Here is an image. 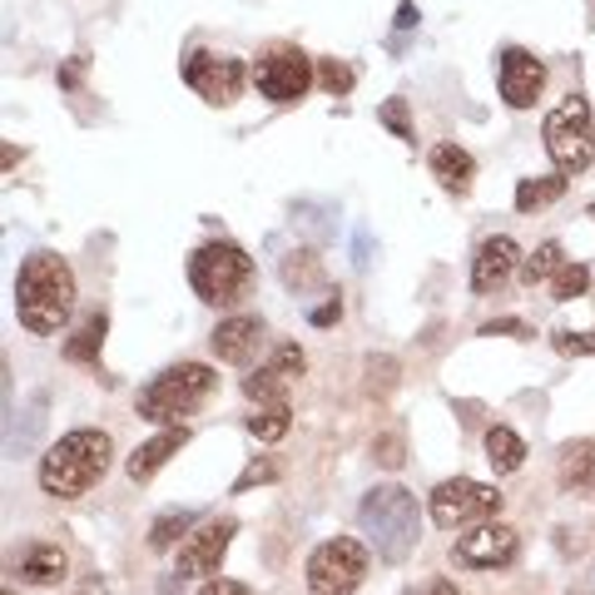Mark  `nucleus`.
Wrapping results in <instances>:
<instances>
[{
  "mask_svg": "<svg viewBox=\"0 0 595 595\" xmlns=\"http://www.w3.org/2000/svg\"><path fill=\"white\" fill-rule=\"evenodd\" d=\"M243 392H249L253 402H283L288 378H283V372H273V368H259V372H249V378H243Z\"/></svg>",
  "mask_w": 595,
  "mask_h": 595,
  "instance_id": "cd10ccee",
  "label": "nucleus"
},
{
  "mask_svg": "<svg viewBox=\"0 0 595 595\" xmlns=\"http://www.w3.org/2000/svg\"><path fill=\"white\" fill-rule=\"evenodd\" d=\"M497 333H516V337H531L526 323H516V318H507V323H487L481 328V337H497Z\"/></svg>",
  "mask_w": 595,
  "mask_h": 595,
  "instance_id": "4c0bfd02",
  "label": "nucleus"
},
{
  "mask_svg": "<svg viewBox=\"0 0 595 595\" xmlns=\"http://www.w3.org/2000/svg\"><path fill=\"white\" fill-rule=\"evenodd\" d=\"M591 218H595V204H591Z\"/></svg>",
  "mask_w": 595,
  "mask_h": 595,
  "instance_id": "ea45409f",
  "label": "nucleus"
},
{
  "mask_svg": "<svg viewBox=\"0 0 595 595\" xmlns=\"http://www.w3.org/2000/svg\"><path fill=\"white\" fill-rule=\"evenodd\" d=\"M70 308H75V273L55 253H31L15 273V318L25 333L50 337L66 328Z\"/></svg>",
  "mask_w": 595,
  "mask_h": 595,
  "instance_id": "f257e3e1",
  "label": "nucleus"
},
{
  "mask_svg": "<svg viewBox=\"0 0 595 595\" xmlns=\"http://www.w3.org/2000/svg\"><path fill=\"white\" fill-rule=\"evenodd\" d=\"M516 269H521V249H516V238L497 234V238H487V243L476 249V263H472V288H476V293H491V288H501V283H507Z\"/></svg>",
  "mask_w": 595,
  "mask_h": 595,
  "instance_id": "2eb2a0df",
  "label": "nucleus"
},
{
  "mask_svg": "<svg viewBox=\"0 0 595 595\" xmlns=\"http://www.w3.org/2000/svg\"><path fill=\"white\" fill-rule=\"evenodd\" d=\"M501 511V491L487 487V481H472V476H452L432 491V521L447 531L456 526H481Z\"/></svg>",
  "mask_w": 595,
  "mask_h": 595,
  "instance_id": "6e6552de",
  "label": "nucleus"
},
{
  "mask_svg": "<svg viewBox=\"0 0 595 595\" xmlns=\"http://www.w3.org/2000/svg\"><path fill=\"white\" fill-rule=\"evenodd\" d=\"M566 194V174H546V179H521L516 185V209L521 214H536V209L556 204Z\"/></svg>",
  "mask_w": 595,
  "mask_h": 595,
  "instance_id": "4be33fe9",
  "label": "nucleus"
},
{
  "mask_svg": "<svg viewBox=\"0 0 595 595\" xmlns=\"http://www.w3.org/2000/svg\"><path fill=\"white\" fill-rule=\"evenodd\" d=\"M556 481H561L571 497H595V442L591 437L561 447V456H556Z\"/></svg>",
  "mask_w": 595,
  "mask_h": 595,
  "instance_id": "dca6fc26",
  "label": "nucleus"
},
{
  "mask_svg": "<svg viewBox=\"0 0 595 595\" xmlns=\"http://www.w3.org/2000/svg\"><path fill=\"white\" fill-rule=\"evenodd\" d=\"M189 283H194V293L204 298V304L228 308L249 293L253 259L238 249V243H228V238H214V243L194 249V259H189Z\"/></svg>",
  "mask_w": 595,
  "mask_h": 595,
  "instance_id": "20e7f679",
  "label": "nucleus"
},
{
  "mask_svg": "<svg viewBox=\"0 0 595 595\" xmlns=\"http://www.w3.org/2000/svg\"><path fill=\"white\" fill-rule=\"evenodd\" d=\"M497 85H501V99H507L511 109H531L536 99H542V90H546V66L531 50L511 45V50H501Z\"/></svg>",
  "mask_w": 595,
  "mask_h": 595,
  "instance_id": "f8f14e48",
  "label": "nucleus"
},
{
  "mask_svg": "<svg viewBox=\"0 0 595 595\" xmlns=\"http://www.w3.org/2000/svg\"><path fill=\"white\" fill-rule=\"evenodd\" d=\"M263 481H278V462H269V456H263V462H249V466H243V476L234 481V497H243L249 487H263Z\"/></svg>",
  "mask_w": 595,
  "mask_h": 595,
  "instance_id": "c756f323",
  "label": "nucleus"
},
{
  "mask_svg": "<svg viewBox=\"0 0 595 595\" xmlns=\"http://www.w3.org/2000/svg\"><path fill=\"white\" fill-rule=\"evenodd\" d=\"M66 575H70V561L60 546H31L21 556V581H31V585H60Z\"/></svg>",
  "mask_w": 595,
  "mask_h": 595,
  "instance_id": "6ab92c4d",
  "label": "nucleus"
},
{
  "mask_svg": "<svg viewBox=\"0 0 595 595\" xmlns=\"http://www.w3.org/2000/svg\"><path fill=\"white\" fill-rule=\"evenodd\" d=\"M105 333H109V318L90 313L85 323H80V333L66 343V362H95L99 347H105Z\"/></svg>",
  "mask_w": 595,
  "mask_h": 595,
  "instance_id": "412c9836",
  "label": "nucleus"
},
{
  "mask_svg": "<svg viewBox=\"0 0 595 595\" xmlns=\"http://www.w3.org/2000/svg\"><path fill=\"white\" fill-rule=\"evenodd\" d=\"M392 372H397V362H392V357H368V388L372 392H388L392 388Z\"/></svg>",
  "mask_w": 595,
  "mask_h": 595,
  "instance_id": "473e14b6",
  "label": "nucleus"
},
{
  "mask_svg": "<svg viewBox=\"0 0 595 595\" xmlns=\"http://www.w3.org/2000/svg\"><path fill=\"white\" fill-rule=\"evenodd\" d=\"M214 368L209 362H179V368H164L150 388L140 392V417L144 423H179L199 402L214 392Z\"/></svg>",
  "mask_w": 595,
  "mask_h": 595,
  "instance_id": "39448f33",
  "label": "nucleus"
},
{
  "mask_svg": "<svg viewBox=\"0 0 595 595\" xmlns=\"http://www.w3.org/2000/svg\"><path fill=\"white\" fill-rule=\"evenodd\" d=\"M318 70L313 60H308L304 50H293V45H278V50H269L253 66V85H259L263 99H273V105H298V99L313 90Z\"/></svg>",
  "mask_w": 595,
  "mask_h": 595,
  "instance_id": "1a4fd4ad",
  "label": "nucleus"
},
{
  "mask_svg": "<svg viewBox=\"0 0 595 595\" xmlns=\"http://www.w3.org/2000/svg\"><path fill=\"white\" fill-rule=\"evenodd\" d=\"M308 591L313 595H353L357 585L368 581V546L353 536H333L323 542L304 566Z\"/></svg>",
  "mask_w": 595,
  "mask_h": 595,
  "instance_id": "0eeeda50",
  "label": "nucleus"
},
{
  "mask_svg": "<svg viewBox=\"0 0 595 595\" xmlns=\"http://www.w3.org/2000/svg\"><path fill=\"white\" fill-rule=\"evenodd\" d=\"M288 427H293L288 402H269V407H259V417H249V432L259 442H278V437H288Z\"/></svg>",
  "mask_w": 595,
  "mask_h": 595,
  "instance_id": "b1692460",
  "label": "nucleus"
},
{
  "mask_svg": "<svg viewBox=\"0 0 595 595\" xmlns=\"http://www.w3.org/2000/svg\"><path fill=\"white\" fill-rule=\"evenodd\" d=\"M209 347H214L218 362H234V368H243V362H253V353L263 347V323L253 313L224 318V323L214 328V337H209Z\"/></svg>",
  "mask_w": 595,
  "mask_h": 595,
  "instance_id": "4468645a",
  "label": "nucleus"
},
{
  "mask_svg": "<svg viewBox=\"0 0 595 595\" xmlns=\"http://www.w3.org/2000/svg\"><path fill=\"white\" fill-rule=\"evenodd\" d=\"M585 288H591V269H581V263H566V269L551 278V298H556V304H575Z\"/></svg>",
  "mask_w": 595,
  "mask_h": 595,
  "instance_id": "bb28decb",
  "label": "nucleus"
},
{
  "mask_svg": "<svg viewBox=\"0 0 595 595\" xmlns=\"http://www.w3.org/2000/svg\"><path fill=\"white\" fill-rule=\"evenodd\" d=\"M185 80L194 95H204L209 105H234L238 95H243V60H234V55H214V50H194L185 60Z\"/></svg>",
  "mask_w": 595,
  "mask_h": 595,
  "instance_id": "9b49d317",
  "label": "nucleus"
},
{
  "mask_svg": "<svg viewBox=\"0 0 595 595\" xmlns=\"http://www.w3.org/2000/svg\"><path fill=\"white\" fill-rule=\"evenodd\" d=\"M542 140H546V154H551L556 174H566V179H571V174H581L585 164H591V154H595L591 99H585V95H566L561 105L546 115Z\"/></svg>",
  "mask_w": 595,
  "mask_h": 595,
  "instance_id": "423d86ee",
  "label": "nucleus"
},
{
  "mask_svg": "<svg viewBox=\"0 0 595 595\" xmlns=\"http://www.w3.org/2000/svg\"><path fill=\"white\" fill-rule=\"evenodd\" d=\"M551 343H556V353L561 357H591L595 353V333H571V328H561Z\"/></svg>",
  "mask_w": 595,
  "mask_h": 595,
  "instance_id": "7c9ffc66",
  "label": "nucleus"
},
{
  "mask_svg": "<svg viewBox=\"0 0 595 595\" xmlns=\"http://www.w3.org/2000/svg\"><path fill=\"white\" fill-rule=\"evenodd\" d=\"M283 283H288V288H318V283H323V263L308 249L288 253V259H283Z\"/></svg>",
  "mask_w": 595,
  "mask_h": 595,
  "instance_id": "a878e982",
  "label": "nucleus"
},
{
  "mask_svg": "<svg viewBox=\"0 0 595 595\" xmlns=\"http://www.w3.org/2000/svg\"><path fill=\"white\" fill-rule=\"evenodd\" d=\"M109 456H115V442L99 427H80V432H66L50 452L40 456V491L45 497H85L99 476L109 472Z\"/></svg>",
  "mask_w": 595,
  "mask_h": 595,
  "instance_id": "f03ea898",
  "label": "nucleus"
},
{
  "mask_svg": "<svg viewBox=\"0 0 595 595\" xmlns=\"http://www.w3.org/2000/svg\"><path fill=\"white\" fill-rule=\"evenodd\" d=\"M412 25H417V11H412V5H402V11H397V31H412Z\"/></svg>",
  "mask_w": 595,
  "mask_h": 595,
  "instance_id": "58836bf2",
  "label": "nucleus"
},
{
  "mask_svg": "<svg viewBox=\"0 0 595 595\" xmlns=\"http://www.w3.org/2000/svg\"><path fill=\"white\" fill-rule=\"evenodd\" d=\"M357 521L382 561H407L417 546V497L407 487H372L357 507Z\"/></svg>",
  "mask_w": 595,
  "mask_h": 595,
  "instance_id": "7ed1b4c3",
  "label": "nucleus"
},
{
  "mask_svg": "<svg viewBox=\"0 0 595 595\" xmlns=\"http://www.w3.org/2000/svg\"><path fill=\"white\" fill-rule=\"evenodd\" d=\"M337 318H343V304H337V298H328V304H318L313 313H308V323H313V328H328V323H337Z\"/></svg>",
  "mask_w": 595,
  "mask_h": 595,
  "instance_id": "f704fd0d",
  "label": "nucleus"
},
{
  "mask_svg": "<svg viewBox=\"0 0 595 595\" xmlns=\"http://www.w3.org/2000/svg\"><path fill=\"white\" fill-rule=\"evenodd\" d=\"M189 526H194V511H164V516L150 526V551H169Z\"/></svg>",
  "mask_w": 595,
  "mask_h": 595,
  "instance_id": "393cba45",
  "label": "nucleus"
},
{
  "mask_svg": "<svg viewBox=\"0 0 595 595\" xmlns=\"http://www.w3.org/2000/svg\"><path fill=\"white\" fill-rule=\"evenodd\" d=\"M5 595H11V591H5Z\"/></svg>",
  "mask_w": 595,
  "mask_h": 595,
  "instance_id": "a19ab883",
  "label": "nucleus"
},
{
  "mask_svg": "<svg viewBox=\"0 0 595 595\" xmlns=\"http://www.w3.org/2000/svg\"><path fill=\"white\" fill-rule=\"evenodd\" d=\"M372 456H378L382 466H402V432H388L372 442Z\"/></svg>",
  "mask_w": 595,
  "mask_h": 595,
  "instance_id": "72a5a7b5",
  "label": "nucleus"
},
{
  "mask_svg": "<svg viewBox=\"0 0 595 595\" xmlns=\"http://www.w3.org/2000/svg\"><path fill=\"white\" fill-rule=\"evenodd\" d=\"M487 462L491 472H521V462H526V442H521L511 427H487Z\"/></svg>",
  "mask_w": 595,
  "mask_h": 595,
  "instance_id": "aec40b11",
  "label": "nucleus"
},
{
  "mask_svg": "<svg viewBox=\"0 0 595 595\" xmlns=\"http://www.w3.org/2000/svg\"><path fill=\"white\" fill-rule=\"evenodd\" d=\"M407 595H456V581H447V575H432V581L423 585H412Z\"/></svg>",
  "mask_w": 595,
  "mask_h": 595,
  "instance_id": "c9c22d12",
  "label": "nucleus"
},
{
  "mask_svg": "<svg viewBox=\"0 0 595 595\" xmlns=\"http://www.w3.org/2000/svg\"><path fill=\"white\" fill-rule=\"evenodd\" d=\"M189 442V427H164L159 437H150L144 447H134V456L124 462V472H130V481H150L154 472H159L169 456H179V447Z\"/></svg>",
  "mask_w": 595,
  "mask_h": 595,
  "instance_id": "f3484780",
  "label": "nucleus"
},
{
  "mask_svg": "<svg viewBox=\"0 0 595 595\" xmlns=\"http://www.w3.org/2000/svg\"><path fill=\"white\" fill-rule=\"evenodd\" d=\"M382 124H388V130L397 134V140H412V124H407V105H402V99H388V105H382Z\"/></svg>",
  "mask_w": 595,
  "mask_h": 595,
  "instance_id": "2f4dec72",
  "label": "nucleus"
},
{
  "mask_svg": "<svg viewBox=\"0 0 595 595\" xmlns=\"http://www.w3.org/2000/svg\"><path fill=\"white\" fill-rule=\"evenodd\" d=\"M432 179L447 189V194H466L476 179V164L462 144H437L432 150Z\"/></svg>",
  "mask_w": 595,
  "mask_h": 595,
  "instance_id": "a211bd4d",
  "label": "nucleus"
},
{
  "mask_svg": "<svg viewBox=\"0 0 595 595\" xmlns=\"http://www.w3.org/2000/svg\"><path fill=\"white\" fill-rule=\"evenodd\" d=\"M516 556H521V536L511 526H501V521H481L466 536H456L452 546V561L466 566V571H501Z\"/></svg>",
  "mask_w": 595,
  "mask_h": 595,
  "instance_id": "9d476101",
  "label": "nucleus"
},
{
  "mask_svg": "<svg viewBox=\"0 0 595 595\" xmlns=\"http://www.w3.org/2000/svg\"><path fill=\"white\" fill-rule=\"evenodd\" d=\"M238 536V521L224 516V521H209L204 531H194L185 546H179V575H218L228 556V542Z\"/></svg>",
  "mask_w": 595,
  "mask_h": 595,
  "instance_id": "ddd939ff",
  "label": "nucleus"
},
{
  "mask_svg": "<svg viewBox=\"0 0 595 595\" xmlns=\"http://www.w3.org/2000/svg\"><path fill=\"white\" fill-rule=\"evenodd\" d=\"M561 269H566L561 243H556V238H546V243L531 253V259H521V283H526V288H536V283H551Z\"/></svg>",
  "mask_w": 595,
  "mask_h": 595,
  "instance_id": "5701e85b",
  "label": "nucleus"
},
{
  "mask_svg": "<svg viewBox=\"0 0 595 595\" xmlns=\"http://www.w3.org/2000/svg\"><path fill=\"white\" fill-rule=\"evenodd\" d=\"M318 85H323L328 95H347V90H353V70H347L343 60H318Z\"/></svg>",
  "mask_w": 595,
  "mask_h": 595,
  "instance_id": "c85d7f7f",
  "label": "nucleus"
},
{
  "mask_svg": "<svg viewBox=\"0 0 595 595\" xmlns=\"http://www.w3.org/2000/svg\"><path fill=\"white\" fill-rule=\"evenodd\" d=\"M199 595H253V591L243 581H224V575H218V581H209Z\"/></svg>",
  "mask_w": 595,
  "mask_h": 595,
  "instance_id": "e433bc0d",
  "label": "nucleus"
}]
</instances>
